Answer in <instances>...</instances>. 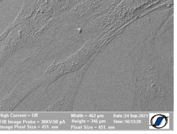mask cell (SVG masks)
Returning <instances> with one entry per match:
<instances>
[{
	"instance_id": "cell-1",
	"label": "cell",
	"mask_w": 177,
	"mask_h": 134,
	"mask_svg": "<svg viewBox=\"0 0 177 134\" xmlns=\"http://www.w3.org/2000/svg\"><path fill=\"white\" fill-rule=\"evenodd\" d=\"M163 114L156 115L153 117L151 120L152 126L156 129H161L167 125L168 122V118Z\"/></svg>"
}]
</instances>
